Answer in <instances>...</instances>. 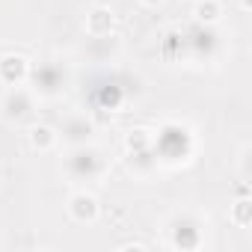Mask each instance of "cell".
<instances>
[{
	"label": "cell",
	"instance_id": "obj_1",
	"mask_svg": "<svg viewBox=\"0 0 252 252\" xmlns=\"http://www.w3.org/2000/svg\"><path fill=\"white\" fill-rule=\"evenodd\" d=\"M27 74H30L27 57H21V54H6V57H0V80H3V83L18 86V83L27 80Z\"/></svg>",
	"mask_w": 252,
	"mask_h": 252
},
{
	"label": "cell",
	"instance_id": "obj_2",
	"mask_svg": "<svg viewBox=\"0 0 252 252\" xmlns=\"http://www.w3.org/2000/svg\"><path fill=\"white\" fill-rule=\"evenodd\" d=\"M68 211L77 222H95L101 208H98V199L92 193H74L71 202H68Z\"/></svg>",
	"mask_w": 252,
	"mask_h": 252
},
{
	"label": "cell",
	"instance_id": "obj_3",
	"mask_svg": "<svg viewBox=\"0 0 252 252\" xmlns=\"http://www.w3.org/2000/svg\"><path fill=\"white\" fill-rule=\"evenodd\" d=\"M113 21H116V15H113L107 6H95V9L86 15V30H89L92 36H104V33L113 30Z\"/></svg>",
	"mask_w": 252,
	"mask_h": 252
},
{
	"label": "cell",
	"instance_id": "obj_4",
	"mask_svg": "<svg viewBox=\"0 0 252 252\" xmlns=\"http://www.w3.org/2000/svg\"><path fill=\"white\" fill-rule=\"evenodd\" d=\"M54 143H57L54 128H48V125H33V128H30V146L36 152H48Z\"/></svg>",
	"mask_w": 252,
	"mask_h": 252
},
{
	"label": "cell",
	"instance_id": "obj_5",
	"mask_svg": "<svg viewBox=\"0 0 252 252\" xmlns=\"http://www.w3.org/2000/svg\"><path fill=\"white\" fill-rule=\"evenodd\" d=\"M231 220H234V225H240V228H249V225H252V199H249V196H240V199L231 205Z\"/></svg>",
	"mask_w": 252,
	"mask_h": 252
},
{
	"label": "cell",
	"instance_id": "obj_6",
	"mask_svg": "<svg viewBox=\"0 0 252 252\" xmlns=\"http://www.w3.org/2000/svg\"><path fill=\"white\" fill-rule=\"evenodd\" d=\"M220 15H222V6L217 0H199L196 3V18L202 24H214V21H220Z\"/></svg>",
	"mask_w": 252,
	"mask_h": 252
},
{
	"label": "cell",
	"instance_id": "obj_7",
	"mask_svg": "<svg viewBox=\"0 0 252 252\" xmlns=\"http://www.w3.org/2000/svg\"><path fill=\"white\" fill-rule=\"evenodd\" d=\"M125 146H128L131 152H143L149 146V131H131L128 140H125Z\"/></svg>",
	"mask_w": 252,
	"mask_h": 252
},
{
	"label": "cell",
	"instance_id": "obj_8",
	"mask_svg": "<svg viewBox=\"0 0 252 252\" xmlns=\"http://www.w3.org/2000/svg\"><path fill=\"white\" fill-rule=\"evenodd\" d=\"M119 249H137V252H143V249H146V243H122Z\"/></svg>",
	"mask_w": 252,
	"mask_h": 252
},
{
	"label": "cell",
	"instance_id": "obj_9",
	"mask_svg": "<svg viewBox=\"0 0 252 252\" xmlns=\"http://www.w3.org/2000/svg\"><path fill=\"white\" fill-rule=\"evenodd\" d=\"M143 3H146V6H160L163 0H143Z\"/></svg>",
	"mask_w": 252,
	"mask_h": 252
},
{
	"label": "cell",
	"instance_id": "obj_10",
	"mask_svg": "<svg viewBox=\"0 0 252 252\" xmlns=\"http://www.w3.org/2000/svg\"><path fill=\"white\" fill-rule=\"evenodd\" d=\"M240 9H243V12H249V0H240Z\"/></svg>",
	"mask_w": 252,
	"mask_h": 252
}]
</instances>
